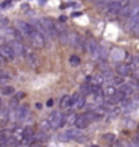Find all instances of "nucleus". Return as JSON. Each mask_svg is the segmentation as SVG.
Here are the masks:
<instances>
[{"label":"nucleus","instance_id":"2f4dec72","mask_svg":"<svg viewBox=\"0 0 139 147\" xmlns=\"http://www.w3.org/2000/svg\"><path fill=\"white\" fill-rule=\"evenodd\" d=\"M132 144L139 146V135H135V136H134V139H132Z\"/></svg>","mask_w":139,"mask_h":147},{"label":"nucleus","instance_id":"9b49d317","mask_svg":"<svg viewBox=\"0 0 139 147\" xmlns=\"http://www.w3.org/2000/svg\"><path fill=\"white\" fill-rule=\"evenodd\" d=\"M11 48L15 53V56H19V57H23L25 56V47L22 45V42L19 41H11Z\"/></svg>","mask_w":139,"mask_h":147},{"label":"nucleus","instance_id":"58836bf2","mask_svg":"<svg viewBox=\"0 0 139 147\" xmlns=\"http://www.w3.org/2000/svg\"><path fill=\"white\" fill-rule=\"evenodd\" d=\"M138 128H139V125H138Z\"/></svg>","mask_w":139,"mask_h":147},{"label":"nucleus","instance_id":"f257e3e1","mask_svg":"<svg viewBox=\"0 0 139 147\" xmlns=\"http://www.w3.org/2000/svg\"><path fill=\"white\" fill-rule=\"evenodd\" d=\"M65 119H67V117H64V116L61 115L59 110H55V112H52V113L49 115L48 121L51 123V127L56 129V128H61V127L67 123V120H65Z\"/></svg>","mask_w":139,"mask_h":147},{"label":"nucleus","instance_id":"aec40b11","mask_svg":"<svg viewBox=\"0 0 139 147\" xmlns=\"http://www.w3.org/2000/svg\"><path fill=\"white\" fill-rule=\"evenodd\" d=\"M131 29H132L134 33H139V11L131 21Z\"/></svg>","mask_w":139,"mask_h":147},{"label":"nucleus","instance_id":"72a5a7b5","mask_svg":"<svg viewBox=\"0 0 139 147\" xmlns=\"http://www.w3.org/2000/svg\"><path fill=\"white\" fill-rule=\"evenodd\" d=\"M113 82H115V83H117V84H121L123 83V76H121V78H115L113 79Z\"/></svg>","mask_w":139,"mask_h":147},{"label":"nucleus","instance_id":"e433bc0d","mask_svg":"<svg viewBox=\"0 0 139 147\" xmlns=\"http://www.w3.org/2000/svg\"><path fill=\"white\" fill-rule=\"evenodd\" d=\"M3 61H4V57H3V56H1V55H0V64L3 63Z\"/></svg>","mask_w":139,"mask_h":147},{"label":"nucleus","instance_id":"7c9ffc66","mask_svg":"<svg viewBox=\"0 0 139 147\" xmlns=\"http://www.w3.org/2000/svg\"><path fill=\"white\" fill-rule=\"evenodd\" d=\"M79 93H74V95H72V97H71V101H72V105H74L75 102H76V101H78V98H79Z\"/></svg>","mask_w":139,"mask_h":147},{"label":"nucleus","instance_id":"423d86ee","mask_svg":"<svg viewBox=\"0 0 139 147\" xmlns=\"http://www.w3.org/2000/svg\"><path fill=\"white\" fill-rule=\"evenodd\" d=\"M0 55L7 61H11V60H14V57H15V53L12 51L11 45H0Z\"/></svg>","mask_w":139,"mask_h":147},{"label":"nucleus","instance_id":"20e7f679","mask_svg":"<svg viewBox=\"0 0 139 147\" xmlns=\"http://www.w3.org/2000/svg\"><path fill=\"white\" fill-rule=\"evenodd\" d=\"M41 25H43L44 27V32L47 33V34H49L51 37H53L57 34V32H56V26H55L53 21H51L49 18H43L41 19Z\"/></svg>","mask_w":139,"mask_h":147},{"label":"nucleus","instance_id":"2eb2a0df","mask_svg":"<svg viewBox=\"0 0 139 147\" xmlns=\"http://www.w3.org/2000/svg\"><path fill=\"white\" fill-rule=\"evenodd\" d=\"M121 7H123V3L121 1H119V0H112V1H109L107 5V10L109 12H119V11L121 10Z\"/></svg>","mask_w":139,"mask_h":147},{"label":"nucleus","instance_id":"0eeeda50","mask_svg":"<svg viewBox=\"0 0 139 147\" xmlns=\"http://www.w3.org/2000/svg\"><path fill=\"white\" fill-rule=\"evenodd\" d=\"M89 124H90V120L87 119L86 113H83V115H80V116H76V119H75V121H74V125L76 127V128H79V129L86 128Z\"/></svg>","mask_w":139,"mask_h":147},{"label":"nucleus","instance_id":"dca6fc26","mask_svg":"<svg viewBox=\"0 0 139 147\" xmlns=\"http://www.w3.org/2000/svg\"><path fill=\"white\" fill-rule=\"evenodd\" d=\"M49 139V136L45 134V131H40L37 134H33V142H38V143H45Z\"/></svg>","mask_w":139,"mask_h":147},{"label":"nucleus","instance_id":"473e14b6","mask_svg":"<svg viewBox=\"0 0 139 147\" xmlns=\"http://www.w3.org/2000/svg\"><path fill=\"white\" fill-rule=\"evenodd\" d=\"M105 78H113V75H112V71H111V69H107V71H105Z\"/></svg>","mask_w":139,"mask_h":147},{"label":"nucleus","instance_id":"f8f14e48","mask_svg":"<svg viewBox=\"0 0 139 147\" xmlns=\"http://www.w3.org/2000/svg\"><path fill=\"white\" fill-rule=\"evenodd\" d=\"M12 136V131L10 129H0V146H7Z\"/></svg>","mask_w":139,"mask_h":147},{"label":"nucleus","instance_id":"6ab92c4d","mask_svg":"<svg viewBox=\"0 0 139 147\" xmlns=\"http://www.w3.org/2000/svg\"><path fill=\"white\" fill-rule=\"evenodd\" d=\"M90 82H91V84H98V86H101V84L104 83V75H101V74L93 75L90 78Z\"/></svg>","mask_w":139,"mask_h":147},{"label":"nucleus","instance_id":"f704fd0d","mask_svg":"<svg viewBox=\"0 0 139 147\" xmlns=\"http://www.w3.org/2000/svg\"><path fill=\"white\" fill-rule=\"evenodd\" d=\"M15 98H18V100H21V98H23V93H16Z\"/></svg>","mask_w":139,"mask_h":147},{"label":"nucleus","instance_id":"4c0bfd02","mask_svg":"<svg viewBox=\"0 0 139 147\" xmlns=\"http://www.w3.org/2000/svg\"><path fill=\"white\" fill-rule=\"evenodd\" d=\"M3 108V101H1V98H0V109Z\"/></svg>","mask_w":139,"mask_h":147},{"label":"nucleus","instance_id":"cd10ccee","mask_svg":"<svg viewBox=\"0 0 139 147\" xmlns=\"http://www.w3.org/2000/svg\"><path fill=\"white\" fill-rule=\"evenodd\" d=\"M102 138H104L108 143H113L115 140H116V136H115L113 134H104V135H102Z\"/></svg>","mask_w":139,"mask_h":147},{"label":"nucleus","instance_id":"1a4fd4ad","mask_svg":"<svg viewBox=\"0 0 139 147\" xmlns=\"http://www.w3.org/2000/svg\"><path fill=\"white\" fill-rule=\"evenodd\" d=\"M29 115V106L27 105H18L16 108V121H25Z\"/></svg>","mask_w":139,"mask_h":147},{"label":"nucleus","instance_id":"c9c22d12","mask_svg":"<svg viewBox=\"0 0 139 147\" xmlns=\"http://www.w3.org/2000/svg\"><path fill=\"white\" fill-rule=\"evenodd\" d=\"M47 105H48V106H52V105H53V100H48Z\"/></svg>","mask_w":139,"mask_h":147},{"label":"nucleus","instance_id":"4be33fe9","mask_svg":"<svg viewBox=\"0 0 139 147\" xmlns=\"http://www.w3.org/2000/svg\"><path fill=\"white\" fill-rule=\"evenodd\" d=\"M12 138L15 139V140H22V138H23V129L22 128H15L14 131H12Z\"/></svg>","mask_w":139,"mask_h":147},{"label":"nucleus","instance_id":"f3484780","mask_svg":"<svg viewBox=\"0 0 139 147\" xmlns=\"http://www.w3.org/2000/svg\"><path fill=\"white\" fill-rule=\"evenodd\" d=\"M87 51L91 56H97V52H98V42L96 40H90L87 42Z\"/></svg>","mask_w":139,"mask_h":147},{"label":"nucleus","instance_id":"a211bd4d","mask_svg":"<svg viewBox=\"0 0 139 147\" xmlns=\"http://www.w3.org/2000/svg\"><path fill=\"white\" fill-rule=\"evenodd\" d=\"M71 106H72L71 97H70V95H64V97L60 100V108H61V109H64V110H67V109H70Z\"/></svg>","mask_w":139,"mask_h":147},{"label":"nucleus","instance_id":"39448f33","mask_svg":"<svg viewBox=\"0 0 139 147\" xmlns=\"http://www.w3.org/2000/svg\"><path fill=\"white\" fill-rule=\"evenodd\" d=\"M15 26H16V30L21 33V34H25V36H30L32 32L34 30L32 25L27 23V22H25V21H16Z\"/></svg>","mask_w":139,"mask_h":147},{"label":"nucleus","instance_id":"9d476101","mask_svg":"<svg viewBox=\"0 0 139 147\" xmlns=\"http://www.w3.org/2000/svg\"><path fill=\"white\" fill-rule=\"evenodd\" d=\"M22 146H29L33 143V129L32 127H26L23 128V138H22Z\"/></svg>","mask_w":139,"mask_h":147},{"label":"nucleus","instance_id":"bb28decb","mask_svg":"<svg viewBox=\"0 0 139 147\" xmlns=\"http://www.w3.org/2000/svg\"><path fill=\"white\" fill-rule=\"evenodd\" d=\"M116 93V89L113 87V86H109V87H107V89L104 90V95L105 97H111V95H113Z\"/></svg>","mask_w":139,"mask_h":147},{"label":"nucleus","instance_id":"6e6552de","mask_svg":"<svg viewBox=\"0 0 139 147\" xmlns=\"http://www.w3.org/2000/svg\"><path fill=\"white\" fill-rule=\"evenodd\" d=\"M25 57H26L29 65L33 67V68H37L38 65H40V60L37 59V56H36L34 53L30 52L29 49H25Z\"/></svg>","mask_w":139,"mask_h":147},{"label":"nucleus","instance_id":"b1692460","mask_svg":"<svg viewBox=\"0 0 139 147\" xmlns=\"http://www.w3.org/2000/svg\"><path fill=\"white\" fill-rule=\"evenodd\" d=\"M15 93V90L12 86H4L3 89H1V94L3 95H12Z\"/></svg>","mask_w":139,"mask_h":147},{"label":"nucleus","instance_id":"5701e85b","mask_svg":"<svg viewBox=\"0 0 139 147\" xmlns=\"http://www.w3.org/2000/svg\"><path fill=\"white\" fill-rule=\"evenodd\" d=\"M86 105V100L85 97H82V95H79V98H78V101L74 104V106L76 108V109H83Z\"/></svg>","mask_w":139,"mask_h":147},{"label":"nucleus","instance_id":"c756f323","mask_svg":"<svg viewBox=\"0 0 139 147\" xmlns=\"http://www.w3.org/2000/svg\"><path fill=\"white\" fill-rule=\"evenodd\" d=\"M10 5H12V1H11V0H5V1H3V3L0 4V8H1V10H4V8L10 7Z\"/></svg>","mask_w":139,"mask_h":147},{"label":"nucleus","instance_id":"393cba45","mask_svg":"<svg viewBox=\"0 0 139 147\" xmlns=\"http://www.w3.org/2000/svg\"><path fill=\"white\" fill-rule=\"evenodd\" d=\"M70 64L72 65V67H78V65H80V59L76 56V55H72L71 57H70Z\"/></svg>","mask_w":139,"mask_h":147},{"label":"nucleus","instance_id":"c85d7f7f","mask_svg":"<svg viewBox=\"0 0 139 147\" xmlns=\"http://www.w3.org/2000/svg\"><path fill=\"white\" fill-rule=\"evenodd\" d=\"M80 91H82L83 94H90L91 93V84H83V86H80Z\"/></svg>","mask_w":139,"mask_h":147},{"label":"nucleus","instance_id":"f03ea898","mask_svg":"<svg viewBox=\"0 0 139 147\" xmlns=\"http://www.w3.org/2000/svg\"><path fill=\"white\" fill-rule=\"evenodd\" d=\"M136 10H139V0H130L128 3H127V5L121 7V10L119 11V12H120L121 16L127 18V16L132 15Z\"/></svg>","mask_w":139,"mask_h":147},{"label":"nucleus","instance_id":"412c9836","mask_svg":"<svg viewBox=\"0 0 139 147\" xmlns=\"http://www.w3.org/2000/svg\"><path fill=\"white\" fill-rule=\"evenodd\" d=\"M120 91H123V93L127 95V97H130V95H132V93H134V89L131 87V84H124V83H121V86H120Z\"/></svg>","mask_w":139,"mask_h":147},{"label":"nucleus","instance_id":"a878e982","mask_svg":"<svg viewBox=\"0 0 139 147\" xmlns=\"http://www.w3.org/2000/svg\"><path fill=\"white\" fill-rule=\"evenodd\" d=\"M40 127H41V131H49L52 127H51V123H49L48 120H43L41 121V124H40Z\"/></svg>","mask_w":139,"mask_h":147},{"label":"nucleus","instance_id":"ddd939ff","mask_svg":"<svg viewBox=\"0 0 139 147\" xmlns=\"http://www.w3.org/2000/svg\"><path fill=\"white\" fill-rule=\"evenodd\" d=\"M8 121H10V109L3 106V108L0 109V125L4 127Z\"/></svg>","mask_w":139,"mask_h":147},{"label":"nucleus","instance_id":"4468645a","mask_svg":"<svg viewBox=\"0 0 139 147\" xmlns=\"http://www.w3.org/2000/svg\"><path fill=\"white\" fill-rule=\"evenodd\" d=\"M116 71L120 76H130L131 75V67H130L128 64H117V67H116Z\"/></svg>","mask_w":139,"mask_h":147},{"label":"nucleus","instance_id":"7ed1b4c3","mask_svg":"<svg viewBox=\"0 0 139 147\" xmlns=\"http://www.w3.org/2000/svg\"><path fill=\"white\" fill-rule=\"evenodd\" d=\"M30 41H32V45L34 48H37V49H43L45 47V38H44L43 33L40 32H36V30H33L32 34H30Z\"/></svg>","mask_w":139,"mask_h":147}]
</instances>
